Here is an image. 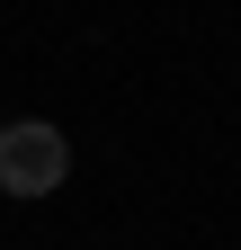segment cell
Segmentation results:
<instances>
[{
    "mask_svg": "<svg viewBox=\"0 0 241 250\" xmlns=\"http://www.w3.org/2000/svg\"><path fill=\"white\" fill-rule=\"evenodd\" d=\"M72 179V143L45 116H9L0 125V197H54Z\"/></svg>",
    "mask_w": 241,
    "mask_h": 250,
    "instance_id": "obj_1",
    "label": "cell"
}]
</instances>
